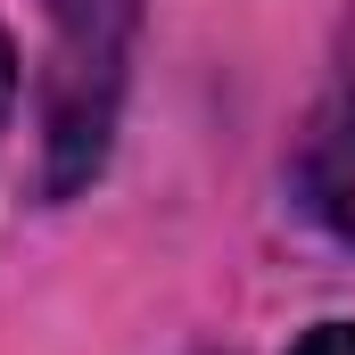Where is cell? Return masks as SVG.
<instances>
[{
	"instance_id": "1",
	"label": "cell",
	"mask_w": 355,
	"mask_h": 355,
	"mask_svg": "<svg viewBox=\"0 0 355 355\" xmlns=\"http://www.w3.org/2000/svg\"><path fill=\"white\" fill-rule=\"evenodd\" d=\"M50 25H58V58H50V198H67L107 157L141 0H50Z\"/></svg>"
},
{
	"instance_id": "2",
	"label": "cell",
	"mask_w": 355,
	"mask_h": 355,
	"mask_svg": "<svg viewBox=\"0 0 355 355\" xmlns=\"http://www.w3.org/2000/svg\"><path fill=\"white\" fill-rule=\"evenodd\" d=\"M289 355H355V322H314Z\"/></svg>"
},
{
	"instance_id": "3",
	"label": "cell",
	"mask_w": 355,
	"mask_h": 355,
	"mask_svg": "<svg viewBox=\"0 0 355 355\" xmlns=\"http://www.w3.org/2000/svg\"><path fill=\"white\" fill-rule=\"evenodd\" d=\"M322 215H331V223H339V232L355 240V174H339L331 190H322Z\"/></svg>"
},
{
	"instance_id": "4",
	"label": "cell",
	"mask_w": 355,
	"mask_h": 355,
	"mask_svg": "<svg viewBox=\"0 0 355 355\" xmlns=\"http://www.w3.org/2000/svg\"><path fill=\"white\" fill-rule=\"evenodd\" d=\"M8 99H17V50H8V33H0V124H8Z\"/></svg>"
}]
</instances>
